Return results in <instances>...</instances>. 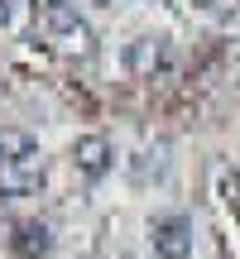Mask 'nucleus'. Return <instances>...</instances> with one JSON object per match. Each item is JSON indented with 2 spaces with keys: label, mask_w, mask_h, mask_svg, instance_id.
Returning a JSON list of instances; mask_svg holds the SVG:
<instances>
[{
  "label": "nucleus",
  "mask_w": 240,
  "mask_h": 259,
  "mask_svg": "<svg viewBox=\"0 0 240 259\" xmlns=\"http://www.w3.org/2000/svg\"><path fill=\"white\" fill-rule=\"evenodd\" d=\"M38 38H44L53 53H63V58H87V53L96 48L92 24H87L77 10H58V15H44V19H38Z\"/></svg>",
  "instance_id": "obj_1"
},
{
  "label": "nucleus",
  "mask_w": 240,
  "mask_h": 259,
  "mask_svg": "<svg viewBox=\"0 0 240 259\" xmlns=\"http://www.w3.org/2000/svg\"><path fill=\"white\" fill-rule=\"evenodd\" d=\"M197 245V231H192V216L183 211H164L149 221V250L158 259H187Z\"/></svg>",
  "instance_id": "obj_2"
},
{
  "label": "nucleus",
  "mask_w": 240,
  "mask_h": 259,
  "mask_svg": "<svg viewBox=\"0 0 240 259\" xmlns=\"http://www.w3.org/2000/svg\"><path fill=\"white\" fill-rule=\"evenodd\" d=\"M44 183H48V158L44 154H29L19 163L0 168V197H34Z\"/></svg>",
  "instance_id": "obj_3"
},
{
  "label": "nucleus",
  "mask_w": 240,
  "mask_h": 259,
  "mask_svg": "<svg viewBox=\"0 0 240 259\" xmlns=\"http://www.w3.org/2000/svg\"><path fill=\"white\" fill-rule=\"evenodd\" d=\"M72 168L82 178H92V183H96V178H106L115 168V144L106 135H77L72 139Z\"/></svg>",
  "instance_id": "obj_4"
},
{
  "label": "nucleus",
  "mask_w": 240,
  "mask_h": 259,
  "mask_svg": "<svg viewBox=\"0 0 240 259\" xmlns=\"http://www.w3.org/2000/svg\"><path fill=\"white\" fill-rule=\"evenodd\" d=\"M10 250L19 259H44L53 250V226L44 221V216H24V221L10 226Z\"/></svg>",
  "instance_id": "obj_5"
},
{
  "label": "nucleus",
  "mask_w": 240,
  "mask_h": 259,
  "mask_svg": "<svg viewBox=\"0 0 240 259\" xmlns=\"http://www.w3.org/2000/svg\"><path fill=\"white\" fill-rule=\"evenodd\" d=\"M168 63H173L168 38H135V44H130V72L135 77H154V72H164Z\"/></svg>",
  "instance_id": "obj_6"
},
{
  "label": "nucleus",
  "mask_w": 240,
  "mask_h": 259,
  "mask_svg": "<svg viewBox=\"0 0 240 259\" xmlns=\"http://www.w3.org/2000/svg\"><path fill=\"white\" fill-rule=\"evenodd\" d=\"M29 154H38V139L29 135V130H19V125H0V168L19 163V158H29Z\"/></svg>",
  "instance_id": "obj_7"
},
{
  "label": "nucleus",
  "mask_w": 240,
  "mask_h": 259,
  "mask_svg": "<svg viewBox=\"0 0 240 259\" xmlns=\"http://www.w3.org/2000/svg\"><path fill=\"white\" fill-rule=\"evenodd\" d=\"M144 154H149V149H144ZM149 158H158V163H154V178L164 183V173H168V144H154V154H149ZM135 183H149V163H144V158L135 163Z\"/></svg>",
  "instance_id": "obj_8"
},
{
  "label": "nucleus",
  "mask_w": 240,
  "mask_h": 259,
  "mask_svg": "<svg viewBox=\"0 0 240 259\" xmlns=\"http://www.w3.org/2000/svg\"><path fill=\"white\" fill-rule=\"evenodd\" d=\"M187 5H197L202 15H231V10H235V0H187Z\"/></svg>",
  "instance_id": "obj_9"
},
{
  "label": "nucleus",
  "mask_w": 240,
  "mask_h": 259,
  "mask_svg": "<svg viewBox=\"0 0 240 259\" xmlns=\"http://www.w3.org/2000/svg\"><path fill=\"white\" fill-rule=\"evenodd\" d=\"M29 10H34V19H44V15H58V10H67V0H29Z\"/></svg>",
  "instance_id": "obj_10"
},
{
  "label": "nucleus",
  "mask_w": 240,
  "mask_h": 259,
  "mask_svg": "<svg viewBox=\"0 0 240 259\" xmlns=\"http://www.w3.org/2000/svg\"><path fill=\"white\" fill-rule=\"evenodd\" d=\"M15 15H19V5H15V0H0V34L15 24Z\"/></svg>",
  "instance_id": "obj_11"
},
{
  "label": "nucleus",
  "mask_w": 240,
  "mask_h": 259,
  "mask_svg": "<svg viewBox=\"0 0 240 259\" xmlns=\"http://www.w3.org/2000/svg\"><path fill=\"white\" fill-rule=\"evenodd\" d=\"M154 5H164V0H154Z\"/></svg>",
  "instance_id": "obj_12"
}]
</instances>
